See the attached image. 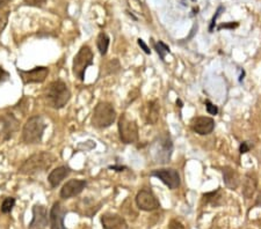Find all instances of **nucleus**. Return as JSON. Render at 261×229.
I'll list each match as a JSON object with an SVG mask.
<instances>
[{"label":"nucleus","instance_id":"f257e3e1","mask_svg":"<svg viewBox=\"0 0 261 229\" xmlns=\"http://www.w3.org/2000/svg\"><path fill=\"white\" fill-rule=\"evenodd\" d=\"M42 99L47 107L59 110L67 104L71 99V92L67 85L62 80H55L44 88Z\"/></svg>","mask_w":261,"mask_h":229},{"label":"nucleus","instance_id":"f03ea898","mask_svg":"<svg viewBox=\"0 0 261 229\" xmlns=\"http://www.w3.org/2000/svg\"><path fill=\"white\" fill-rule=\"evenodd\" d=\"M57 161V157L49 152H40L29 157L22 166L20 167L19 172L27 176H35L51 168L53 163Z\"/></svg>","mask_w":261,"mask_h":229},{"label":"nucleus","instance_id":"7ed1b4c3","mask_svg":"<svg viewBox=\"0 0 261 229\" xmlns=\"http://www.w3.org/2000/svg\"><path fill=\"white\" fill-rule=\"evenodd\" d=\"M47 124L41 116L29 117L22 129V142L27 145H35L42 142Z\"/></svg>","mask_w":261,"mask_h":229},{"label":"nucleus","instance_id":"20e7f679","mask_svg":"<svg viewBox=\"0 0 261 229\" xmlns=\"http://www.w3.org/2000/svg\"><path fill=\"white\" fill-rule=\"evenodd\" d=\"M116 117V111L109 102H99L93 110L91 123L96 129L103 130L114 124Z\"/></svg>","mask_w":261,"mask_h":229},{"label":"nucleus","instance_id":"39448f33","mask_svg":"<svg viewBox=\"0 0 261 229\" xmlns=\"http://www.w3.org/2000/svg\"><path fill=\"white\" fill-rule=\"evenodd\" d=\"M93 59L94 55L90 46L82 45L78 51V54L73 58L72 64L73 75H75L78 80L84 81L86 70H87V67L93 65Z\"/></svg>","mask_w":261,"mask_h":229},{"label":"nucleus","instance_id":"423d86ee","mask_svg":"<svg viewBox=\"0 0 261 229\" xmlns=\"http://www.w3.org/2000/svg\"><path fill=\"white\" fill-rule=\"evenodd\" d=\"M118 134L121 142L126 145L138 142V126L135 120L129 118L128 114H122L118 118Z\"/></svg>","mask_w":261,"mask_h":229},{"label":"nucleus","instance_id":"0eeeda50","mask_svg":"<svg viewBox=\"0 0 261 229\" xmlns=\"http://www.w3.org/2000/svg\"><path fill=\"white\" fill-rule=\"evenodd\" d=\"M151 152H152L153 158L156 162L167 163L170 162L172 151H173V143H172L170 134H163L157 138L151 145Z\"/></svg>","mask_w":261,"mask_h":229},{"label":"nucleus","instance_id":"6e6552de","mask_svg":"<svg viewBox=\"0 0 261 229\" xmlns=\"http://www.w3.org/2000/svg\"><path fill=\"white\" fill-rule=\"evenodd\" d=\"M20 122L13 114H0V142H7L19 130Z\"/></svg>","mask_w":261,"mask_h":229},{"label":"nucleus","instance_id":"1a4fd4ad","mask_svg":"<svg viewBox=\"0 0 261 229\" xmlns=\"http://www.w3.org/2000/svg\"><path fill=\"white\" fill-rule=\"evenodd\" d=\"M17 74L21 78L23 85L42 84L48 78L49 69L46 66H36L34 69L28 70V71L17 69Z\"/></svg>","mask_w":261,"mask_h":229},{"label":"nucleus","instance_id":"9d476101","mask_svg":"<svg viewBox=\"0 0 261 229\" xmlns=\"http://www.w3.org/2000/svg\"><path fill=\"white\" fill-rule=\"evenodd\" d=\"M151 176L157 177L170 190H176L181 184V180H180V175L178 170L173 168H165V169H156L150 172Z\"/></svg>","mask_w":261,"mask_h":229},{"label":"nucleus","instance_id":"9b49d317","mask_svg":"<svg viewBox=\"0 0 261 229\" xmlns=\"http://www.w3.org/2000/svg\"><path fill=\"white\" fill-rule=\"evenodd\" d=\"M101 206V201H97L96 199L91 198V197H85V198L79 199L77 201L75 205V212L82 218H93L99 212Z\"/></svg>","mask_w":261,"mask_h":229},{"label":"nucleus","instance_id":"f8f14e48","mask_svg":"<svg viewBox=\"0 0 261 229\" xmlns=\"http://www.w3.org/2000/svg\"><path fill=\"white\" fill-rule=\"evenodd\" d=\"M136 204L139 210L145 211V212H152V211L158 210L160 207V202L155 193L149 189L141 190L136 196Z\"/></svg>","mask_w":261,"mask_h":229},{"label":"nucleus","instance_id":"ddd939ff","mask_svg":"<svg viewBox=\"0 0 261 229\" xmlns=\"http://www.w3.org/2000/svg\"><path fill=\"white\" fill-rule=\"evenodd\" d=\"M67 210L61 201H56L52 205L49 214V224L51 229H66L64 225V219L66 216Z\"/></svg>","mask_w":261,"mask_h":229},{"label":"nucleus","instance_id":"4468645a","mask_svg":"<svg viewBox=\"0 0 261 229\" xmlns=\"http://www.w3.org/2000/svg\"><path fill=\"white\" fill-rule=\"evenodd\" d=\"M48 210L44 205L36 204L33 207V219L29 229H44L48 227Z\"/></svg>","mask_w":261,"mask_h":229},{"label":"nucleus","instance_id":"2eb2a0df","mask_svg":"<svg viewBox=\"0 0 261 229\" xmlns=\"http://www.w3.org/2000/svg\"><path fill=\"white\" fill-rule=\"evenodd\" d=\"M86 186H87V182L85 180H76V178L75 180H70L62 187L59 196L63 199L73 198V197L79 196Z\"/></svg>","mask_w":261,"mask_h":229},{"label":"nucleus","instance_id":"dca6fc26","mask_svg":"<svg viewBox=\"0 0 261 229\" xmlns=\"http://www.w3.org/2000/svg\"><path fill=\"white\" fill-rule=\"evenodd\" d=\"M101 225L103 229H129L126 219L121 216L120 214L107 212L102 214Z\"/></svg>","mask_w":261,"mask_h":229},{"label":"nucleus","instance_id":"f3484780","mask_svg":"<svg viewBox=\"0 0 261 229\" xmlns=\"http://www.w3.org/2000/svg\"><path fill=\"white\" fill-rule=\"evenodd\" d=\"M215 129V120L212 117H195L192 120V130L200 136L210 134Z\"/></svg>","mask_w":261,"mask_h":229},{"label":"nucleus","instance_id":"a211bd4d","mask_svg":"<svg viewBox=\"0 0 261 229\" xmlns=\"http://www.w3.org/2000/svg\"><path fill=\"white\" fill-rule=\"evenodd\" d=\"M144 120L147 122V124L149 125H156L159 120L160 116V105L159 102L157 100H153V101L147 102V105L144 108V113H143Z\"/></svg>","mask_w":261,"mask_h":229},{"label":"nucleus","instance_id":"6ab92c4d","mask_svg":"<svg viewBox=\"0 0 261 229\" xmlns=\"http://www.w3.org/2000/svg\"><path fill=\"white\" fill-rule=\"evenodd\" d=\"M70 172H71V168L67 166H61L53 169L48 176V182H49L50 186H51L52 189L57 187L59 184H61L62 182H63L65 178L70 175Z\"/></svg>","mask_w":261,"mask_h":229},{"label":"nucleus","instance_id":"aec40b11","mask_svg":"<svg viewBox=\"0 0 261 229\" xmlns=\"http://www.w3.org/2000/svg\"><path fill=\"white\" fill-rule=\"evenodd\" d=\"M222 174H223V181L227 187H229L230 190H236L239 186L240 177L235 169L231 167H223Z\"/></svg>","mask_w":261,"mask_h":229},{"label":"nucleus","instance_id":"412c9836","mask_svg":"<svg viewBox=\"0 0 261 229\" xmlns=\"http://www.w3.org/2000/svg\"><path fill=\"white\" fill-rule=\"evenodd\" d=\"M258 189V178L254 174H248L245 175L244 182H243V195L246 199H251L253 197L254 193Z\"/></svg>","mask_w":261,"mask_h":229},{"label":"nucleus","instance_id":"4be33fe9","mask_svg":"<svg viewBox=\"0 0 261 229\" xmlns=\"http://www.w3.org/2000/svg\"><path fill=\"white\" fill-rule=\"evenodd\" d=\"M109 43H111V38H109L108 35H107L106 33H100L99 35H98L97 37V48L98 50H99L100 55L102 56H106L107 51H108V48H109Z\"/></svg>","mask_w":261,"mask_h":229},{"label":"nucleus","instance_id":"5701e85b","mask_svg":"<svg viewBox=\"0 0 261 229\" xmlns=\"http://www.w3.org/2000/svg\"><path fill=\"white\" fill-rule=\"evenodd\" d=\"M221 198V189H217L216 191H212V192L204 193L203 195V200L206 201V204H212V206H217V205L221 204V202L218 201Z\"/></svg>","mask_w":261,"mask_h":229},{"label":"nucleus","instance_id":"b1692460","mask_svg":"<svg viewBox=\"0 0 261 229\" xmlns=\"http://www.w3.org/2000/svg\"><path fill=\"white\" fill-rule=\"evenodd\" d=\"M153 48L157 51V54L159 55L160 59L165 61V57L167 54H171L170 46L167 44H165L163 41H158V42H153Z\"/></svg>","mask_w":261,"mask_h":229},{"label":"nucleus","instance_id":"393cba45","mask_svg":"<svg viewBox=\"0 0 261 229\" xmlns=\"http://www.w3.org/2000/svg\"><path fill=\"white\" fill-rule=\"evenodd\" d=\"M16 198H13V197H7V198H5L1 202V207H0L1 213H4V214L11 213L12 210H13V207L16 206Z\"/></svg>","mask_w":261,"mask_h":229},{"label":"nucleus","instance_id":"a878e982","mask_svg":"<svg viewBox=\"0 0 261 229\" xmlns=\"http://www.w3.org/2000/svg\"><path fill=\"white\" fill-rule=\"evenodd\" d=\"M120 69H121V66L117 59L109 60L108 63L105 65V71L108 70V72H107L106 74H115V73H117L118 71H120Z\"/></svg>","mask_w":261,"mask_h":229},{"label":"nucleus","instance_id":"bb28decb","mask_svg":"<svg viewBox=\"0 0 261 229\" xmlns=\"http://www.w3.org/2000/svg\"><path fill=\"white\" fill-rule=\"evenodd\" d=\"M8 13H10V12H0V34L4 31L6 26H7Z\"/></svg>","mask_w":261,"mask_h":229},{"label":"nucleus","instance_id":"cd10ccee","mask_svg":"<svg viewBox=\"0 0 261 229\" xmlns=\"http://www.w3.org/2000/svg\"><path fill=\"white\" fill-rule=\"evenodd\" d=\"M23 2L28 6H33V7H42L47 0H23Z\"/></svg>","mask_w":261,"mask_h":229},{"label":"nucleus","instance_id":"c85d7f7f","mask_svg":"<svg viewBox=\"0 0 261 229\" xmlns=\"http://www.w3.org/2000/svg\"><path fill=\"white\" fill-rule=\"evenodd\" d=\"M206 108H207V111H208V114H218V108L216 107L215 104H212V102L209 101V100H207L206 101Z\"/></svg>","mask_w":261,"mask_h":229},{"label":"nucleus","instance_id":"c756f323","mask_svg":"<svg viewBox=\"0 0 261 229\" xmlns=\"http://www.w3.org/2000/svg\"><path fill=\"white\" fill-rule=\"evenodd\" d=\"M10 80V73L0 65V84H4V82Z\"/></svg>","mask_w":261,"mask_h":229},{"label":"nucleus","instance_id":"7c9ffc66","mask_svg":"<svg viewBox=\"0 0 261 229\" xmlns=\"http://www.w3.org/2000/svg\"><path fill=\"white\" fill-rule=\"evenodd\" d=\"M224 10V7L223 6H219L218 7V10L217 12H216V14H215V16L212 17V23H210V27H209V31L210 33H212V30H213V27H215V25H216V20H217V17L221 15V12Z\"/></svg>","mask_w":261,"mask_h":229},{"label":"nucleus","instance_id":"2f4dec72","mask_svg":"<svg viewBox=\"0 0 261 229\" xmlns=\"http://www.w3.org/2000/svg\"><path fill=\"white\" fill-rule=\"evenodd\" d=\"M251 143H248V142H244V143H240V147H239V152H240V154H246V153L247 152H250V149H251Z\"/></svg>","mask_w":261,"mask_h":229},{"label":"nucleus","instance_id":"473e14b6","mask_svg":"<svg viewBox=\"0 0 261 229\" xmlns=\"http://www.w3.org/2000/svg\"><path fill=\"white\" fill-rule=\"evenodd\" d=\"M137 43H138V45L141 46V49L143 50V51L145 52V54H147V55H151V50H150V48L147 45V44H145V42H144L143 40H142V38H138V40H137Z\"/></svg>","mask_w":261,"mask_h":229},{"label":"nucleus","instance_id":"72a5a7b5","mask_svg":"<svg viewBox=\"0 0 261 229\" xmlns=\"http://www.w3.org/2000/svg\"><path fill=\"white\" fill-rule=\"evenodd\" d=\"M238 27V23H233V22H231V23H223V25H221V26H218V30H221V29H233V28H237Z\"/></svg>","mask_w":261,"mask_h":229},{"label":"nucleus","instance_id":"f704fd0d","mask_svg":"<svg viewBox=\"0 0 261 229\" xmlns=\"http://www.w3.org/2000/svg\"><path fill=\"white\" fill-rule=\"evenodd\" d=\"M168 229H183V226L179 221H177V220H172Z\"/></svg>","mask_w":261,"mask_h":229},{"label":"nucleus","instance_id":"c9c22d12","mask_svg":"<svg viewBox=\"0 0 261 229\" xmlns=\"http://www.w3.org/2000/svg\"><path fill=\"white\" fill-rule=\"evenodd\" d=\"M109 169H112V170H115V172H123V170H126L127 169V167H124V166H109Z\"/></svg>","mask_w":261,"mask_h":229},{"label":"nucleus","instance_id":"e433bc0d","mask_svg":"<svg viewBox=\"0 0 261 229\" xmlns=\"http://www.w3.org/2000/svg\"><path fill=\"white\" fill-rule=\"evenodd\" d=\"M254 206L261 207V191L258 193V197L256 198V202H254Z\"/></svg>","mask_w":261,"mask_h":229},{"label":"nucleus","instance_id":"4c0bfd02","mask_svg":"<svg viewBox=\"0 0 261 229\" xmlns=\"http://www.w3.org/2000/svg\"><path fill=\"white\" fill-rule=\"evenodd\" d=\"M10 1L11 0H0V10H1V8H4L5 6L7 5Z\"/></svg>","mask_w":261,"mask_h":229},{"label":"nucleus","instance_id":"58836bf2","mask_svg":"<svg viewBox=\"0 0 261 229\" xmlns=\"http://www.w3.org/2000/svg\"><path fill=\"white\" fill-rule=\"evenodd\" d=\"M177 104H179V107L182 108V102L180 100H177Z\"/></svg>","mask_w":261,"mask_h":229}]
</instances>
